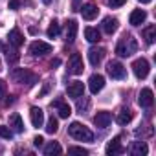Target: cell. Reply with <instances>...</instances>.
<instances>
[{"label": "cell", "instance_id": "17", "mask_svg": "<svg viewBox=\"0 0 156 156\" xmlns=\"http://www.w3.org/2000/svg\"><path fill=\"white\" fill-rule=\"evenodd\" d=\"M8 41H9V44H11V46H15V48H19V46H22V44H24V37H22L20 30H17V28L9 31Z\"/></svg>", "mask_w": 156, "mask_h": 156}, {"label": "cell", "instance_id": "29", "mask_svg": "<svg viewBox=\"0 0 156 156\" xmlns=\"http://www.w3.org/2000/svg\"><path fill=\"white\" fill-rule=\"evenodd\" d=\"M59 31H61V28H59V24L53 20V22L50 24V28H48V31H46V33H48V37H50V39H55V37L59 35Z\"/></svg>", "mask_w": 156, "mask_h": 156}, {"label": "cell", "instance_id": "33", "mask_svg": "<svg viewBox=\"0 0 156 156\" xmlns=\"http://www.w3.org/2000/svg\"><path fill=\"white\" fill-rule=\"evenodd\" d=\"M6 92H8V85L4 81H0V101L6 98Z\"/></svg>", "mask_w": 156, "mask_h": 156}, {"label": "cell", "instance_id": "14", "mask_svg": "<svg viewBox=\"0 0 156 156\" xmlns=\"http://www.w3.org/2000/svg\"><path fill=\"white\" fill-rule=\"evenodd\" d=\"M105 152H107L108 156H116V154H121V152H123V147H121L119 136H116V138H112V140L108 141V145H107Z\"/></svg>", "mask_w": 156, "mask_h": 156}, {"label": "cell", "instance_id": "25", "mask_svg": "<svg viewBox=\"0 0 156 156\" xmlns=\"http://www.w3.org/2000/svg\"><path fill=\"white\" fill-rule=\"evenodd\" d=\"M85 37H87L88 42H99L101 41V33L96 28H87L85 30Z\"/></svg>", "mask_w": 156, "mask_h": 156}, {"label": "cell", "instance_id": "11", "mask_svg": "<svg viewBox=\"0 0 156 156\" xmlns=\"http://www.w3.org/2000/svg\"><path fill=\"white\" fill-rule=\"evenodd\" d=\"M110 121H112V116H110V112H107V110H101V112H98V114L94 116V123H96V127H99V129H107V127L110 125Z\"/></svg>", "mask_w": 156, "mask_h": 156}, {"label": "cell", "instance_id": "18", "mask_svg": "<svg viewBox=\"0 0 156 156\" xmlns=\"http://www.w3.org/2000/svg\"><path fill=\"white\" fill-rule=\"evenodd\" d=\"M103 30H105V33L112 35V33L118 30V19H114V17H105V19H103Z\"/></svg>", "mask_w": 156, "mask_h": 156}, {"label": "cell", "instance_id": "1", "mask_svg": "<svg viewBox=\"0 0 156 156\" xmlns=\"http://www.w3.org/2000/svg\"><path fill=\"white\" fill-rule=\"evenodd\" d=\"M136 50H138V42L130 33H125L116 46V53L119 57H130L132 53H136Z\"/></svg>", "mask_w": 156, "mask_h": 156}, {"label": "cell", "instance_id": "39", "mask_svg": "<svg viewBox=\"0 0 156 156\" xmlns=\"http://www.w3.org/2000/svg\"><path fill=\"white\" fill-rule=\"evenodd\" d=\"M138 2H141V4H149V2H152V0H138Z\"/></svg>", "mask_w": 156, "mask_h": 156}, {"label": "cell", "instance_id": "31", "mask_svg": "<svg viewBox=\"0 0 156 156\" xmlns=\"http://www.w3.org/2000/svg\"><path fill=\"white\" fill-rule=\"evenodd\" d=\"M68 154H81V156H87L88 151L83 149V147H70V149H68Z\"/></svg>", "mask_w": 156, "mask_h": 156}, {"label": "cell", "instance_id": "38", "mask_svg": "<svg viewBox=\"0 0 156 156\" xmlns=\"http://www.w3.org/2000/svg\"><path fill=\"white\" fill-rule=\"evenodd\" d=\"M59 64H61L59 59H53V61H51V68H53V66H59Z\"/></svg>", "mask_w": 156, "mask_h": 156}, {"label": "cell", "instance_id": "35", "mask_svg": "<svg viewBox=\"0 0 156 156\" xmlns=\"http://www.w3.org/2000/svg\"><path fill=\"white\" fill-rule=\"evenodd\" d=\"M50 87H51V83H50V81H46V83H44V87H42V90L39 92V98L46 96V94H48V90H50Z\"/></svg>", "mask_w": 156, "mask_h": 156}, {"label": "cell", "instance_id": "23", "mask_svg": "<svg viewBox=\"0 0 156 156\" xmlns=\"http://www.w3.org/2000/svg\"><path fill=\"white\" fill-rule=\"evenodd\" d=\"M132 110L130 108H121L119 112H118V123L119 125H127V123H130L132 121Z\"/></svg>", "mask_w": 156, "mask_h": 156}, {"label": "cell", "instance_id": "13", "mask_svg": "<svg viewBox=\"0 0 156 156\" xmlns=\"http://www.w3.org/2000/svg\"><path fill=\"white\" fill-rule=\"evenodd\" d=\"M30 118H31V125L33 127H42V123H44V112H42V108H39V107H31V110H30Z\"/></svg>", "mask_w": 156, "mask_h": 156}, {"label": "cell", "instance_id": "20", "mask_svg": "<svg viewBox=\"0 0 156 156\" xmlns=\"http://www.w3.org/2000/svg\"><path fill=\"white\" fill-rule=\"evenodd\" d=\"M77 30H79V26H77L75 20H70V22L66 24V42H73V41H75Z\"/></svg>", "mask_w": 156, "mask_h": 156}, {"label": "cell", "instance_id": "8", "mask_svg": "<svg viewBox=\"0 0 156 156\" xmlns=\"http://www.w3.org/2000/svg\"><path fill=\"white\" fill-rule=\"evenodd\" d=\"M103 87H105V77H103L101 73H92L90 79H88V88H90V92H92V94H98V92L103 90Z\"/></svg>", "mask_w": 156, "mask_h": 156}, {"label": "cell", "instance_id": "28", "mask_svg": "<svg viewBox=\"0 0 156 156\" xmlns=\"http://www.w3.org/2000/svg\"><path fill=\"white\" fill-rule=\"evenodd\" d=\"M57 129H59V121L51 116V118L48 119V123H46V132H48V134H55Z\"/></svg>", "mask_w": 156, "mask_h": 156}, {"label": "cell", "instance_id": "30", "mask_svg": "<svg viewBox=\"0 0 156 156\" xmlns=\"http://www.w3.org/2000/svg\"><path fill=\"white\" fill-rule=\"evenodd\" d=\"M0 138H4V140H11V138H13V130H11L9 127L0 125Z\"/></svg>", "mask_w": 156, "mask_h": 156}, {"label": "cell", "instance_id": "40", "mask_svg": "<svg viewBox=\"0 0 156 156\" xmlns=\"http://www.w3.org/2000/svg\"><path fill=\"white\" fill-rule=\"evenodd\" d=\"M42 2H44V4H50V2H51V0H42Z\"/></svg>", "mask_w": 156, "mask_h": 156}, {"label": "cell", "instance_id": "36", "mask_svg": "<svg viewBox=\"0 0 156 156\" xmlns=\"http://www.w3.org/2000/svg\"><path fill=\"white\" fill-rule=\"evenodd\" d=\"M42 143H44V138L42 136H35L33 138V145L35 147H42Z\"/></svg>", "mask_w": 156, "mask_h": 156}, {"label": "cell", "instance_id": "32", "mask_svg": "<svg viewBox=\"0 0 156 156\" xmlns=\"http://www.w3.org/2000/svg\"><path fill=\"white\" fill-rule=\"evenodd\" d=\"M88 107H90V101H88V99H83V101H77V110H79L81 114H83L85 110H88Z\"/></svg>", "mask_w": 156, "mask_h": 156}, {"label": "cell", "instance_id": "5", "mask_svg": "<svg viewBox=\"0 0 156 156\" xmlns=\"http://www.w3.org/2000/svg\"><path fill=\"white\" fill-rule=\"evenodd\" d=\"M51 44H48V42H42V41H35V42H31V46H30V53L33 55V57H44V55H48V53H51Z\"/></svg>", "mask_w": 156, "mask_h": 156}, {"label": "cell", "instance_id": "6", "mask_svg": "<svg viewBox=\"0 0 156 156\" xmlns=\"http://www.w3.org/2000/svg\"><path fill=\"white\" fill-rule=\"evenodd\" d=\"M83 70H85V66H83V57H81L79 53H72V57H70V61H68V73L79 75V73H83Z\"/></svg>", "mask_w": 156, "mask_h": 156}, {"label": "cell", "instance_id": "27", "mask_svg": "<svg viewBox=\"0 0 156 156\" xmlns=\"http://www.w3.org/2000/svg\"><path fill=\"white\" fill-rule=\"evenodd\" d=\"M0 46L4 48V51H6V57H8V61H9L11 64H15V62L20 59V55H19V51H17V50H9V48H6L4 44H0Z\"/></svg>", "mask_w": 156, "mask_h": 156}, {"label": "cell", "instance_id": "3", "mask_svg": "<svg viewBox=\"0 0 156 156\" xmlns=\"http://www.w3.org/2000/svg\"><path fill=\"white\" fill-rule=\"evenodd\" d=\"M9 77L15 81V83H26L28 87H33L35 83H37V75L33 73V72H30V70H24V68H15V70H11V73H9Z\"/></svg>", "mask_w": 156, "mask_h": 156}, {"label": "cell", "instance_id": "4", "mask_svg": "<svg viewBox=\"0 0 156 156\" xmlns=\"http://www.w3.org/2000/svg\"><path fill=\"white\" fill-rule=\"evenodd\" d=\"M149 70H151V66H149V61L147 59H136L134 62H132V72H134V75L138 77V79H145V77L149 75Z\"/></svg>", "mask_w": 156, "mask_h": 156}, {"label": "cell", "instance_id": "21", "mask_svg": "<svg viewBox=\"0 0 156 156\" xmlns=\"http://www.w3.org/2000/svg\"><path fill=\"white\" fill-rule=\"evenodd\" d=\"M51 107H57V112H59V118H68L70 114H72V108H70V105H66V103H62L61 99H57V101H53V105Z\"/></svg>", "mask_w": 156, "mask_h": 156}, {"label": "cell", "instance_id": "12", "mask_svg": "<svg viewBox=\"0 0 156 156\" xmlns=\"http://www.w3.org/2000/svg\"><path fill=\"white\" fill-rule=\"evenodd\" d=\"M98 13H99L98 6L92 4V2H88V4H85V6L81 8V15H83L85 20H94V19L98 17Z\"/></svg>", "mask_w": 156, "mask_h": 156}, {"label": "cell", "instance_id": "16", "mask_svg": "<svg viewBox=\"0 0 156 156\" xmlns=\"http://www.w3.org/2000/svg\"><path fill=\"white\" fill-rule=\"evenodd\" d=\"M145 19H147V13H145L143 9H134V11L130 13V17H129V22H130L132 26H140V24L145 22Z\"/></svg>", "mask_w": 156, "mask_h": 156}, {"label": "cell", "instance_id": "7", "mask_svg": "<svg viewBox=\"0 0 156 156\" xmlns=\"http://www.w3.org/2000/svg\"><path fill=\"white\" fill-rule=\"evenodd\" d=\"M107 73L112 77V79H123L125 73H127V70H125V66H123L121 62L110 61V62L107 64Z\"/></svg>", "mask_w": 156, "mask_h": 156}, {"label": "cell", "instance_id": "19", "mask_svg": "<svg viewBox=\"0 0 156 156\" xmlns=\"http://www.w3.org/2000/svg\"><path fill=\"white\" fill-rule=\"evenodd\" d=\"M141 35H143V39H145L147 44H152L154 39H156V26H154V24H149L147 28L141 30Z\"/></svg>", "mask_w": 156, "mask_h": 156}, {"label": "cell", "instance_id": "22", "mask_svg": "<svg viewBox=\"0 0 156 156\" xmlns=\"http://www.w3.org/2000/svg\"><path fill=\"white\" fill-rule=\"evenodd\" d=\"M9 127H13V130L15 132H22L24 130V123H22V118H20V114H11L9 116Z\"/></svg>", "mask_w": 156, "mask_h": 156}, {"label": "cell", "instance_id": "15", "mask_svg": "<svg viewBox=\"0 0 156 156\" xmlns=\"http://www.w3.org/2000/svg\"><path fill=\"white\" fill-rule=\"evenodd\" d=\"M103 53H105L103 48H90L88 50V61H90V64L98 66L101 62V59H103Z\"/></svg>", "mask_w": 156, "mask_h": 156}, {"label": "cell", "instance_id": "2", "mask_svg": "<svg viewBox=\"0 0 156 156\" xmlns=\"http://www.w3.org/2000/svg\"><path fill=\"white\" fill-rule=\"evenodd\" d=\"M68 134H70L72 138H75V140H79V141H94V134H92V130H90L88 127L81 125L79 121L70 123V127H68Z\"/></svg>", "mask_w": 156, "mask_h": 156}, {"label": "cell", "instance_id": "37", "mask_svg": "<svg viewBox=\"0 0 156 156\" xmlns=\"http://www.w3.org/2000/svg\"><path fill=\"white\" fill-rule=\"evenodd\" d=\"M20 0H9V9H19Z\"/></svg>", "mask_w": 156, "mask_h": 156}, {"label": "cell", "instance_id": "10", "mask_svg": "<svg viewBox=\"0 0 156 156\" xmlns=\"http://www.w3.org/2000/svg\"><path fill=\"white\" fill-rule=\"evenodd\" d=\"M85 92V85L81 81H72L68 87H66V94L68 98H75V99H79Z\"/></svg>", "mask_w": 156, "mask_h": 156}, {"label": "cell", "instance_id": "24", "mask_svg": "<svg viewBox=\"0 0 156 156\" xmlns=\"http://www.w3.org/2000/svg\"><path fill=\"white\" fill-rule=\"evenodd\" d=\"M130 152H132L134 156H145V154L149 152V147H147V143H145V141H136V143L132 145Z\"/></svg>", "mask_w": 156, "mask_h": 156}, {"label": "cell", "instance_id": "34", "mask_svg": "<svg viewBox=\"0 0 156 156\" xmlns=\"http://www.w3.org/2000/svg\"><path fill=\"white\" fill-rule=\"evenodd\" d=\"M125 2H127V0H108V6L110 8H121Z\"/></svg>", "mask_w": 156, "mask_h": 156}, {"label": "cell", "instance_id": "9", "mask_svg": "<svg viewBox=\"0 0 156 156\" xmlns=\"http://www.w3.org/2000/svg\"><path fill=\"white\" fill-rule=\"evenodd\" d=\"M138 103L141 108H151L154 105V94L151 88H141L140 92V98H138Z\"/></svg>", "mask_w": 156, "mask_h": 156}, {"label": "cell", "instance_id": "26", "mask_svg": "<svg viewBox=\"0 0 156 156\" xmlns=\"http://www.w3.org/2000/svg\"><path fill=\"white\" fill-rule=\"evenodd\" d=\"M61 152H62V149H61V145L57 141H51V143H48L44 147V154L46 156H53V154H61Z\"/></svg>", "mask_w": 156, "mask_h": 156}]
</instances>
